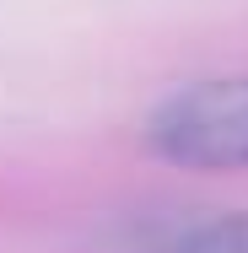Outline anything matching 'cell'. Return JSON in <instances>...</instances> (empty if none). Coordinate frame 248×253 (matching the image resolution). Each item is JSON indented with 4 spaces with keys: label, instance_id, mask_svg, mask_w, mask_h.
I'll return each instance as SVG.
<instances>
[{
    "label": "cell",
    "instance_id": "obj_2",
    "mask_svg": "<svg viewBox=\"0 0 248 253\" xmlns=\"http://www.w3.org/2000/svg\"><path fill=\"white\" fill-rule=\"evenodd\" d=\"M124 253H248V210H162L124 226Z\"/></svg>",
    "mask_w": 248,
    "mask_h": 253
},
{
    "label": "cell",
    "instance_id": "obj_1",
    "mask_svg": "<svg viewBox=\"0 0 248 253\" xmlns=\"http://www.w3.org/2000/svg\"><path fill=\"white\" fill-rule=\"evenodd\" d=\"M141 140L156 162L189 172L248 167V76H205L173 86L151 102Z\"/></svg>",
    "mask_w": 248,
    "mask_h": 253
}]
</instances>
